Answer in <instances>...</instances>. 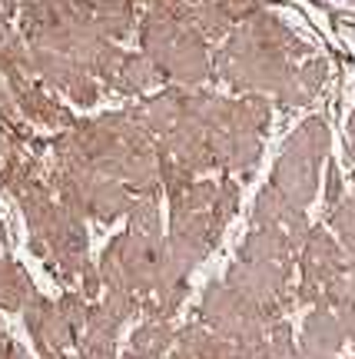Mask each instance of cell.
Segmentation results:
<instances>
[{"label":"cell","instance_id":"obj_1","mask_svg":"<svg viewBox=\"0 0 355 359\" xmlns=\"http://www.w3.org/2000/svg\"><path fill=\"white\" fill-rule=\"evenodd\" d=\"M329 143H332V133L326 127L322 116H309L305 123L295 127L286 147H282V156L276 160L272 167V187L295 206H309L312 196L319 190V170L326 163L329 156Z\"/></svg>","mask_w":355,"mask_h":359},{"label":"cell","instance_id":"obj_2","mask_svg":"<svg viewBox=\"0 0 355 359\" xmlns=\"http://www.w3.org/2000/svg\"><path fill=\"white\" fill-rule=\"evenodd\" d=\"M30 64H34V74H40L57 90H64L67 97L74 103H80V107H93L97 97H100V87H97L93 74H87L67 53L47 50V47H30Z\"/></svg>","mask_w":355,"mask_h":359},{"label":"cell","instance_id":"obj_3","mask_svg":"<svg viewBox=\"0 0 355 359\" xmlns=\"http://www.w3.org/2000/svg\"><path fill=\"white\" fill-rule=\"evenodd\" d=\"M24 323L30 330V339H34L40 359H53L67 353V346H76L74 326L67 323V316L57 309V303H50L47 296H30V303L24 306Z\"/></svg>","mask_w":355,"mask_h":359},{"label":"cell","instance_id":"obj_4","mask_svg":"<svg viewBox=\"0 0 355 359\" xmlns=\"http://www.w3.org/2000/svg\"><path fill=\"white\" fill-rule=\"evenodd\" d=\"M209 74V53H206V37L190 24H183L173 50L166 57L163 77L176 80L179 87H200V80Z\"/></svg>","mask_w":355,"mask_h":359},{"label":"cell","instance_id":"obj_5","mask_svg":"<svg viewBox=\"0 0 355 359\" xmlns=\"http://www.w3.org/2000/svg\"><path fill=\"white\" fill-rule=\"evenodd\" d=\"M299 250L292 246L286 230L276 226H253L246 233V240L239 243V259L242 263H289Z\"/></svg>","mask_w":355,"mask_h":359},{"label":"cell","instance_id":"obj_6","mask_svg":"<svg viewBox=\"0 0 355 359\" xmlns=\"http://www.w3.org/2000/svg\"><path fill=\"white\" fill-rule=\"evenodd\" d=\"M176 343L173 320H143L140 330L130 336V353L137 359H166Z\"/></svg>","mask_w":355,"mask_h":359},{"label":"cell","instance_id":"obj_7","mask_svg":"<svg viewBox=\"0 0 355 359\" xmlns=\"http://www.w3.org/2000/svg\"><path fill=\"white\" fill-rule=\"evenodd\" d=\"M160 80H163V74L146 53H127L120 70H116V77L110 80V87L120 90V93H143Z\"/></svg>","mask_w":355,"mask_h":359},{"label":"cell","instance_id":"obj_8","mask_svg":"<svg viewBox=\"0 0 355 359\" xmlns=\"http://www.w3.org/2000/svg\"><path fill=\"white\" fill-rule=\"evenodd\" d=\"M143 116H146V127L153 130L156 140L166 137V133L183 120V87L163 90V93L150 97V100L143 103Z\"/></svg>","mask_w":355,"mask_h":359},{"label":"cell","instance_id":"obj_9","mask_svg":"<svg viewBox=\"0 0 355 359\" xmlns=\"http://www.w3.org/2000/svg\"><path fill=\"white\" fill-rule=\"evenodd\" d=\"M37 293L30 276L24 273L20 263H13L11 257H0V309L11 313H24V306L30 303V296Z\"/></svg>","mask_w":355,"mask_h":359},{"label":"cell","instance_id":"obj_10","mask_svg":"<svg viewBox=\"0 0 355 359\" xmlns=\"http://www.w3.org/2000/svg\"><path fill=\"white\" fill-rule=\"evenodd\" d=\"M127 230L146 240H163V223H160V203H156V193L137 196L133 206L127 213Z\"/></svg>","mask_w":355,"mask_h":359},{"label":"cell","instance_id":"obj_11","mask_svg":"<svg viewBox=\"0 0 355 359\" xmlns=\"http://www.w3.org/2000/svg\"><path fill=\"white\" fill-rule=\"evenodd\" d=\"M236 206H239V183L223 177L219 180V196H216V203L209 213H213V219L219 226H226L229 219H232V213H236Z\"/></svg>","mask_w":355,"mask_h":359},{"label":"cell","instance_id":"obj_12","mask_svg":"<svg viewBox=\"0 0 355 359\" xmlns=\"http://www.w3.org/2000/svg\"><path fill=\"white\" fill-rule=\"evenodd\" d=\"M326 74H329V67H326V60H305L302 67H299V87H302V93L312 100L319 90H322V83H326Z\"/></svg>","mask_w":355,"mask_h":359},{"label":"cell","instance_id":"obj_13","mask_svg":"<svg viewBox=\"0 0 355 359\" xmlns=\"http://www.w3.org/2000/svg\"><path fill=\"white\" fill-rule=\"evenodd\" d=\"M342 173H339V167L335 163H329L326 167V203H329V210L335 203H342Z\"/></svg>","mask_w":355,"mask_h":359},{"label":"cell","instance_id":"obj_14","mask_svg":"<svg viewBox=\"0 0 355 359\" xmlns=\"http://www.w3.org/2000/svg\"><path fill=\"white\" fill-rule=\"evenodd\" d=\"M339 243L345 246V253L355 259V230H345V233H339Z\"/></svg>","mask_w":355,"mask_h":359},{"label":"cell","instance_id":"obj_15","mask_svg":"<svg viewBox=\"0 0 355 359\" xmlns=\"http://www.w3.org/2000/svg\"><path fill=\"white\" fill-rule=\"evenodd\" d=\"M352 180H355V173H352Z\"/></svg>","mask_w":355,"mask_h":359},{"label":"cell","instance_id":"obj_16","mask_svg":"<svg viewBox=\"0 0 355 359\" xmlns=\"http://www.w3.org/2000/svg\"><path fill=\"white\" fill-rule=\"evenodd\" d=\"M352 4H355V0H352Z\"/></svg>","mask_w":355,"mask_h":359},{"label":"cell","instance_id":"obj_17","mask_svg":"<svg viewBox=\"0 0 355 359\" xmlns=\"http://www.w3.org/2000/svg\"><path fill=\"white\" fill-rule=\"evenodd\" d=\"M352 116H355V114H352Z\"/></svg>","mask_w":355,"mask_h":359}]
</instances>
